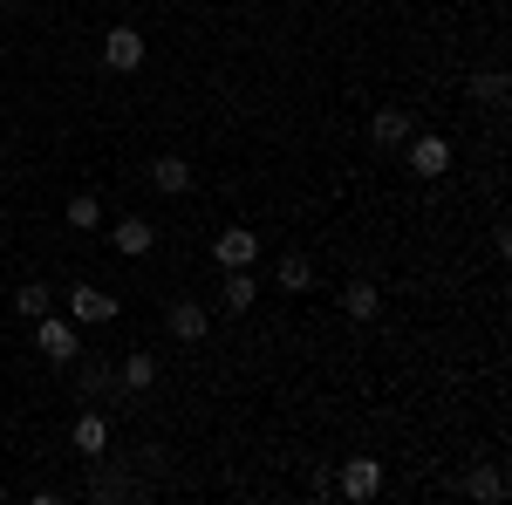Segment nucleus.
I'll return each instance as SVG.
<instances>
[{"label":"nucleus","instance_id":"nucleus-1","mask_svg":"<svg viewBox=\"0 0 512 505\" xmlns=\"http://www.w3.org/2000/svg\"><path fill=\"white\" fill-rule=\"evenodd\" d=\"M117 314H123V301L110 294V287H89V280L69 287V321H76V328H110Z\"/></svg>","mask_w":512,"mask_h":505},{"label":"nucleus","instance_id":"nucleus-2","mask_svg":"<svg viewBox=\"0 0 512 505\" xmlns=\"http://www.w3.org/2000/svg\"><path fill=\"white\" fill-rule=\"evenodd\" d=\"M35 349L48 355V362H62V369H69V362L82 355V328H76V321H55V314H41V321H35Z\"/></svg>","mask_w":512,"mask_h":505},{"label":"nucleus","instance_id":"nucleus-3","mask_svg":"<svg viewBox=\"0 0 512 505\" xmlns=\"http://www.w3.org/2000/svg\"><path fill=\"white\" fill-rule=\"evenodd\" d=\"M403 157H410L417 178H444V171H451V144L431 137V130H410V137H403Z\"/></svg>","mask_w":512,"mask_h":505},{"label":"nucleus","instance_id":"nucleus-4","mask_svg":"<svg viewBox=\"0 0 512 505\" xmlns=\"http://www.w3.org/2000/svg\"><path fill=\"white\" fill-rule=\"evenodd\" d=\"M164 335H171V342H205V335H212V308H205V301H171V308H164Z\"/></svg>","mask_w":512,"mask_h":505},{"label":"nucleus","instance_id":"nucleus-5","mask_svg":"<svg viewBox=\"0 0 512 505\" xmlns=\"http://www.w3.org/2000/svg\"><path fill=\"white\" fill-rule=\"evenodd\" d=\"M335 492H342V499H355V505H369L376 492H383V458H349V465H342V478H335Z\"/></svg>","mask_w":512,"mask_h":505},{"label":"nucleus","instance_id":"nucleus-6","mask_svg":"<svg viewBox=\"0 0 512 505\" xmlns=\"http://www.w3.org/2000/svg\"><path fill=\"white\" fill-rule=\"evenodd\" d=\"M144 178H151V192H164V198H185V192H192V164H185L178 151L151 157V171H144Z\"/></svg>","mask_w":512,"mask_h":505},{"label":"nucleus","instance_id":"nucleus-7","mask_svg":"<svg viewBox=\"0 0 512 505\" xmlns=\"http://www.w3.org/2000/svg\"><path fill=\"white\" fill-rule=\"evenodd\" d=\"M212 260H219V267H253V260H260V239H253V226H226V233L212 239Z\"/></svg>","mask_w":512,"mask_h":505},{"label":"nucleus","instance_id":"nucleus-8","mask_svg":"<svg viewBox=\"0 0 512 505\" xmlns=\"http://www.w3.org/2000/svg\"><path fill=\"white\" fill-rule=\"evenodd\" d=\"M103 62H110L117 76L144 69V35H137V28H110V35H103Z\"/></svg>","mask_w":512,"mask_h":505},{"label":"nucleus","instance_id":"nucleus-9","mask_svg":"<svg viewBox=\"0 0 512 505\" xmlns=\"http://www.w3.org/2000/svg\"><path fill=\"white\" fill-rule=\"evenodd\" d=\"M110 246H117L123 260H144V253L158 246V226H151V219H117V226H110Z\"/></svg>","mask_w":512,"mask_h":505},{"label":"nucleus","instance_id":"nucleus-10","mask_svg":"<svg viewBox=\"0 0 512 505\" xmlns=\"http://www.w3.org/2000/svg\"><path fill=\"white\" fill-rule=\"evenodd\" d=\"M69 444H76L82 458H103V451H110V417H103V410H82L76 430H69Z\"/></svg>","mask_w":512,"mask_h":505},{"label":"nucleus","instance_id":"nucleus-11","mask_svg":"<svg viewBox=\"0 0 512 505\" xmlns=\"http://www.w3.org/2000/svg\"><path fill=\"white\" fill-rule=\"evenodd\" d=\"M342 314H349V321H376V314H383V287H376V280H349V287H342Z\"/></svg>","mask_w":512,"mask_h":505},{"label":"nucleus","instance_id":"nucleus-12","mask_svg":"<svg viewBox=\"0 0 512 505\" xmlns=\"http://www.w3.org/2000/svg\"><path fill=\"white\" fill-rule=\"evenodd\" d=\"M253 294H260V280H253V267H226V287H219V308H226V314H246V308H253Z\"/></svg>","mask_w":512,"mask_h":505},{"label":"nucleus","instance_id":"nucleus-13","mask_svg":"<svg viewBox=\"0 0 512 505\" xmlns=\"http://www.w3.org/2000/svg\"><path fill=\"white\" fill-rule=\"evenodd\" d=\"M410 130H417V123L403 117V110H376V117H369V137H376L383 151H403V137H410Z\"/></svg>","mask_w":512,"mask_h":505},{"label":"nucleus","instance_id":"nucleus-14","mask_svg":"<svg viewBox=\"0 0 512 505\" xmlns=\"http://www.w3.org/2000/svg\"><path fill=\"white\" fill-rule=\"evenodd\" d=\"M117 383L123 389H151V383H158V355H151V349H130V355H123V369H117Z\"/></svg>","mask_w":512,"mask_h":505},{"label":"nucleus","instance_id":"nucleus-15","mask_svg":"<svg viewBox=\"0 0 512 505\" xmlns=\"http://www.w3.org/2000/svg\"><path fill=\"white\" fill-rule=\"evenodd\" d=\"M48 301H55V287H48V280L14 287V314H21V321H41V314H48Z\"/></svg>","mask_w":512,"mask_h":505},{"label":"nucleus","instance_id":"nucleus-16","mask_svg":"<svg viewBox=\"0 0 512 505\" xmlns=\"http://www.w3.org/2000/svg\"><path fill=\"white\" fill-rule=\"evenodd\" d=\"M82 396H123L117 369H110V362H96V355H89V362H82Z\"/></svg>","mask_w":512,"mask_h":505},{"label":"nucleus","instance_id":"nucleus-17","mask_svg":"<svg viewBox=\"0 0 512 505\" xmlns=\"http://www.w3.org/2000/svg\"><path fill=\"white\" fill-rule=\"evenodd\" d=\"M69 226H76V233H96V226H103V198L76 192V198H69Z\"/></svg>","mask_w":512,"mask_h":505},{"label":"nucleus","instance_id":"nucleus-18","mask_svg":"<svg viewBox=\"0 0 512 505\" xmlns=\"http://www.w3.org/2000/svg\"><path fill=\"white\" fill-rule=\"evenodd\" d=\"M274 273H280V287H287V294H308V287H315V267H308L301 253H287Z\"/></svg>","mask_w":512,"mask_h":505},{"label":"nucleus","instance_id":"nucleus-19","mask_svg":"<svg viewBox=\"0 0 512 505\" xmlns=\"http://www.w3.org/2000/svg\"><path fill=\"white\" fill-rule=\"evenodd\" d=\"M465 492H472V499H485V505H492V499H506V478H499V471H492V465H478L472 478H465Z\"/></svg>","mask_w":512,"mask_h":505},{"label":"nucleus","instance_id":"nucleus-20","mask_svg":"<svg viewBox=\"0 0 512 505\" xmlns=\"http://www.w3.org/2000/svg\"><path fill=\"white\" fill-rule=\"evenodd\" d=\"M472 96H485V103H506V69H478V76H472Z\"/></svg>","mask_w":512,"mask_h":505},{"label":"nucleus","instance_id":"nucleus-21","mask_svg":"<svg viewBox=\"0 0 512 505\" xmlns=\"http://www.w3.org/2000/svg\"><path fill=\"white\" fill-rule=\"evenodd\" d=\"M0 7H21V0H0Z\"/></svg>","mask_w":512,"mask_h":505}]
</instances>
